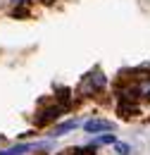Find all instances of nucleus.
Returning <instances> with one entry per match:
<instances>
[{"mask_svg": "<svg viewBox=\"0 0 150 155\" xmlns=\"http://www.w3.org/2000/svg\"><path fill=\"white\" fill-rule=\"evenodd\" d=\"M138 91H141V96H145V98H150V79H145L141 86H138Z\"/></svg>", "mask_w": 150, "mask_h": 155, "instance_id": "39448f33", "label": "nucleus"}, {"mask_svg": "<svg viewBox=\"0 0 150 155\" xmlns=\"http://www.w3.org/2000/svg\"><path fill=\"white\" fill-rule=\"evenodd\" d=\"M36 148H43V143H19L15 148L2 150L0 155H21V153H29V150H36Z\"/></svg>", "mask_w": 150, "mask_h": 155, "instance_id": "f03ea898", "label": "nucleus"}, {"mask_svg": "<svg viewBox=\"0 0 150 155\" xmlns=\"http://www.w3.org/2000/svg\"><path fill=\"white\" fill-rule=\"evenodd\" d=\"M117 150H119V155H129V146H124V143H117Z\"/></svg>", "mask_w": 150, "mask_h": 155, "instance_id": "423d86ee", "label": "nucleus"}, {"mask_svg": "<svg viewBox=\"0 0 150 155\" xmlns=\"http://www.w3.org/2000/svg\"><path fill=\"white\" fill-rule=\"evenodd\" d=\"M83 129L88 134H98V131H110V129H114V124L112 122H105V119H88V122H83Z\"/></svg>", "mask_w": 150, "mask_h": 155, "instance_id": "f257e3e1", "label": "nucleus"}, {"mask_svg": "<svg viewBox=\"0 0 150 155\" xmlns=\"http://www.w3.org/2000/svg\"><path fill=\"white\" fill-rule=\"evenodd\" d=\"M81 122L79 119H69V122H64V124H60V127H55V136H62L64 131H72V129H76Z\"/></svg>", "mask_w": 150, "mask_h": 155, "instance_id": "7ed1b4c3", "label": "nucleus"}, {"mask_svg": "<svg viewBox=\"0 0 150 155\" xmlns=\"http://www.w3.org/2000/svg\"><path fill=\"white\" fill-rule=\"evenodd\" d=\"M107 143H117V138H114L112 134L98 136V138H93V143H91V148H98V146H107Z\"/></svg>", "mask_w": 150, "mask_h": 155, "instance_id": "20e7f679", "label": "nucleus"}, {"mask_svg": "<svg viewBox=\"0 0 150 155\" xmlns=\"http://www.w3.org/2000/svg\"><path fill=\"white\" fill-rule=\"evenodd\" d=\"M12 2H26V0H12Z\"/></svg>", "mask_w": 150, "mask_h": 155, "instance_id": "0eeeda50", "label": "nucleus"}]
</instances>
